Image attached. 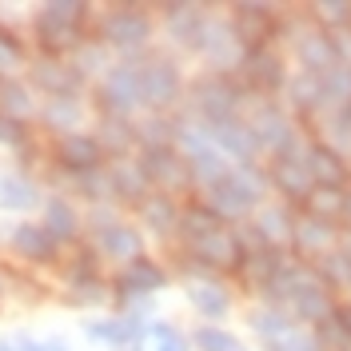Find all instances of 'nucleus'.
Segmentation results:
<instances>
[{"label": "nucleus", "mask_w": 351, "mask_h": 351, "mask_svg": "<svg viewBox=\"0 0 351 351\" xmlns=\"http://www.w3.org/2000/svg\"><path fill=\"white\" fill-rule=\"evenodd\" d=\"M208 192H212V212L216 216H240L247 208H256V199L263 196V180L256 172L240 168V172H228L219 184H212Z\"/></svg>", "instance_id": "nucleus-1"}, {"label": "nucleus", "mask_w": 351, "mask_h": 351, "mask_svg": "<svg viewBox=\"0 0 351 351\" xmlns=\"http://www.w3.org/2000/svg\"><path fill=\"white\" fill-rule=\"evenodd\" d=\"M84 4H44L40 24H36V36L48 52H64L76 44L80 36V21H84Z\"/></svg>", "instance_id": "nucleus-2"}, {"label": "nucleus", "mask_w": 351, "mask_h": 351, "mask_svg": "<svg viewBox=\"0 0 351 351\" xmlns=\"http://www.w3.org/2000/svg\"><path fill=\"white\" fill-rule=\"evenodd\" d=\"M100 100H104L116 116L136 112L140 104H148V92H144V72H140V64H136V60H128V64L116 68L108 80H104V88H100Z\"/></svg>", "instance_id": "nucleus-3"}, {"label": "nucleus", "mask_w": 351, "mask_h": 351, "mask_svg": "<svg viewBox=\"0 0 351 351\" xmlns=\"http://www.w3.org/2000/svg\"><path fill=\"white\" fill-rule=\"evenodd\" d=\"M148 32H152V24L140 8H112L108 21H104V40L116 44V48H128V52L148 40Z\"/></svg>", "instance_id": "nucleus-4"}, {"label": "nucleus", "mask_w": 351, "mask_h": 351, "mask_svg": "<svg viewBox=\"0 0 351 351\" xmlns=\"http://www.w3.org/2000/svg\"><path fill=\"white\" fill-rule=\"evenodd\" d=\"M140 168H144V176H148L152 184H160V188H184V184L192 180L188 160L176 156L172 148H148L144 160H140Z\"/></svg>", "instance_id": "nucleus-5"}, {"label": "nucleus", "mask_w": 351, "mask_h": 351, "mask_svg": "<svg viewBox=\"0 0 351 351\" xmlns=\"http://www.w3.org/2000/svg\"><path fill=\"white\" fill-rule=\"evenodd\" d=\"M140 72H144V92H148L152 108H164V104H172L180 96V72H176V64L152 56V60H140Z\"/></svg>", "instance_id": "nucleus-6"}, {"label": "nucleus", "mask_w": 351, "mask_h": 351, "mask_svg": "<svg viewBox=\"0 0 351 351\" xmlns=\"http://www.w3.org/2000/svg\"><path fill=\"white\" fill-rule=\"evenodd\" d=\"M236 104H240L236 88H232V84H223V80H204V84L196 88V108L204 112V120H208V124L232 120Z\"/></svg>", "instance_id": "nucleus-7"}, {"label": "nucleus", "mask_w": 351, "mask_h": 351, "mask_svg": "<svg viewBox=\"0 0 351 351\" xmlns=\"http://www.w3.org/2000/svg\"><path fill=\"white\" fill-rule=\"evenodd\" d=\"M271 180H276V188H284L287 196H295V199H307L315 192V180L307 172V156H280Z\"/></svg>", "instance_id": "nucleus-8"}, {"label": "nucleus", "mask_w": 351, "mask_h": 351, "mask_svg": "<svg viewBox=\"0 0 351 351\" xmlns=\"http://www.w3.org/2000/svg\"><path fill=\"white\" fill-rule=\"evenodd\" d=\"M164 16H168V32H172L180 44H188V48H204L208 28H204V12H199V8H192V4H172Z\"/></svg>", "instance_id": "nucleus-9"}, {"label": "nucleus", "mask_w": 351, "mask_h": 351, "mask_svg": "<svg viewBox=\"0 0 351 351\" xmlns=\"http://www.w3.org/2000/svg\"><path fill=\"white\" fill-rule=\"evenodd\" d=\"M32 76H36V84H40L44 92H52L56 100H72V96H76V84H80L76 64H60V60H40Z\"/></svg>", "instance_id": "nucleus-10"}, {"label": "nucleus", "mask_w": 351, "mask_h": 351, "mask_svg": "<svg viewBox=\"0 0 351 351\" xmlns=\"http://www.w3.org/2000/svg\"><path fill=\"white\" fill-rule=\"evenodd\" d=\"M212 136H216V144L223 152L240 156V160H252V152H256V136L240 120H219V124H212Z\"/></svg>", "instance_id": "nucleus-11"}, {"label": "nucleus", "mask_w": 351, "mask_h": 351, "mask_svg": "<svg viewBox=\"0 0 351 351\" xmlns=\"http://www.w3.org/2000/svg\"><path fill=\"white\" fill-rule=\"evenodd\" d=\"M247 128H252V136H256V144L280 148V152L291 144V124H287L276 108H263L260 116H256V124H247Z\"/></svg>", "instance_id": "nucleus-12"}, {"label": "nucleus", "mask_w": 351, "mask_h": 351, "mask_svg": "<svg viewBox=\"0 0 351 351\" xmlns=\"http://www.w3.org/2000/svg\"><path fill=\"white\" fill-rule=\"evenodd\" d=\"M60 152H64V164L72 172H92V168L100 164L104 148H100V140H92V136H68Z\"/></svg>", "instance_id": "nucleus-13"}, {"label": "nucleus", "mask_w": 351, "mask_h": 351, "mask_svg": "<svg viewBox=\"0 0 351 351\" xmlns=\"http://www.w3.org/2000/svg\"><path fill=\"white\" fill-rule=\"evenodd\" d=\"M12 247L28 256V260H48L52 256V236L44 232L40 223H21L16 236H12Z\"/></svg>", "instance_id": "nucleus-14"}, {"label": "nucleus", "mask_w": 351, "mask_h": 351, "mask_svg": "<svg viewBox=\"0 0 351 351\" xmlns=\"http://www.w3.org/2000/svg\"><path fill=\"white\" fill-rule=\"evenodd\" d=\"M100 247L120 260H132V256L140 260V236H136V228H124V223H108L100 232Z\"/></svg>", "instance_id": "nucleus-15"}, {"label": "nucleus", "mask_w": 351, "mask_h": 351, "mask_svg": "<svg viewBox=\"0 0 351 351\" xmlns=\"http://www.w3.org/2000/svg\"><path fill=\"white\" fill-rule=\"evenodd\" d=\"M192 247H196L199 260L216 263V267H228V263L236 260V252H240V247H236V240H232L223 228H219V232H212V236H204V240H196Z\"/></svg>", "instance_id": "nucleus-16"}, {"label": "nucleus", "mask_w": 351, "mask_h": 351, "mask_svg": "<svg viewBox=\"0 0 351 351\" xmlns=\"http://www.w3.org/2000/svg\"><path fill=\"white\" fill-rule=\"evenodd\" d=\"M108 184L120 192L124 199H140L144 196V184H148V176H144V168L136 164V160H120L116 168H112Z\"/></svg>", "instance_id": "nucleus-17"}, {"label": "nucleus", "mask_w": 351, "mask_h": 351, "mask_svg": "<svg viewBox=\"0 0 351 351\" xmlns=\"http://www.w3.org/2000/svg\"><path fill=\"white\" fill-rule=\"evenodd\" d=\"M331 223L328 219H319V216H307L295 223V232H291V240L300 243V247H307V252H328V243H331Z\"/></svg>", "instance_id": "nucleus-18"}, {"label": "nucleus", "mask_w": 351, "mask_h": 351, "mask_svg": "<svg viewBox=\"0 0 351 351\" xmlns=\"http://www.w3.org/2000/svg\"><path fill=\"white\" fill-rule=\"evenodd\" d=\"M319 84H324V104H339V108L351 104V68L348 64H335L328 76H319Z\"/></svg>", "instance_id": "nucleus-19"}, {"label": "nucleus", "mask_w": 351, "mask_h": 351, "mask_svg": "<svg viewBox=\"0 0 351 351\" xmlns=\"http://www.w3.org/2000/svg\"><path fill=\"white\" fill-rule=\"evenodd\" d=\"M160 284H164V271L152 260H144V256L132 263L128 276H124V291H156Z\"/></svg>", "instance_id": "nucleus-20"}, {"label": "nucleus", "mask_w": 351, "mask_h": 351, "mask_svg": "<svg viewBox=\"0 0 351 351\" xmlns=\"http://www.w3.org/2000/svg\"><path fill=\"white\" fill-rule=\"evenodd\" d=\"M76 223H80V219H76V212L68 208L64 199H52V204L44 208V232H48V236H72Z\"/></svg>", "instance_id": "nucleus-21"}, {"label": "nucleus", "mask_w": 351, "mask_h": 351, "mask_svg": "<svg viewBox=\"0 0 351 351\" xmlns=\"http://www.w3.org/2000/svg\"><path fill=\"white\" fill-rule=\"evenodd\" d=\"M144 219L152 223V228H176V219H180V212H176V204L168 199V192H160V196L144 199Z\"/></svg>", "instance_id": "nucleus-22"}, {"label": "nucleus", "mask_w": 351, "mask_h": 351, "mask_svg": "<svg viewBox=\"0 0 351 351\" xmlns=\"http://www.w3.org/2000/svg\"><path fill=\"white\" fill-rule=\"evenodd\" d=\"M192 300H196V307L204 315H223L228 311V291L219 284H196L192 287Z\"/></svg>", "instance_id": "nucleus-23"}, {"label": "nucleus", "mask_w": 351, "mask_h": 351, "mask_svg": "<svg viewBox=\"0 0 351 351\" xmlns=\"http://www.w3.org/2000/svg\"><path fill=\"white\" fill-rule=\"evenodd\" d=\"M212 232H219V216L216 212H208V208H192L188 216H184V236L196 243L204 240V236H212Z\"/></svg>", "instance_id": "nucleus-24"}, {"label": "nucleus", "mask_w": 351, "mask_h": 351, "mask_svg": "<svg viewBox=\"0 0 351 351\" xmlns=\"http://www.w3.org/2000/svg\"><path fill=\"white\" fill-rule=\"evenodd\" d=\"M247 76H252V80H256V84L263 88V92H267V88H280V80H284L280 64H276L271 56H260V52H256V56L247 60Z\"/></svg>", "instance_id": "nucleus-25"}, {"label": "nucleus", "mask_w": 351, "mask_h": 351, "mask_svg": "<svg viewBox=\"0 0 351 351\" xmlns=\"http://www.w3.org/2000/svg\"><path fill=\"white\" fill-rule=\"evenodd\" d=\"M0 104H4V112H12V120H16V116H28L32 112V96L21 84H4L0 88Z\"/></svg>", "instance_id": "nucleus-26"}, {"label": "nucleus", "mask_w": 351, "mask_h": 351, "mask_svg": "<svg viewBox=\"0 0 351 351\" xmlns=\"http://www.w3.org/2000/svg\"><path fill=\"white\" fill-rule=\"evenodd\" d=\"M32 199H36V192L28 188V180H4V192H0L4 208H28Z\"/></svg>", "instance_id": "nucleus-27"}, {"label": "nucleus", "mask_w": 351, "mask_h": 351, "mask_svg": "<svg viewBox=\"0 0 351 351\" xmlns=\"http://www.w3.org/2000/svg\"><path fill=\"white\" fill-rule=\"evenodd\" d=\"M196 339H199L204 351H240V343H236L232 335H223V331H216V328H204Z\"/></svg>", "instance_id": "nucleus-28"}, {"label": "nucleus", "mask_w": 351, "mask_h": 351, "mask_svg": "<svg viewBox=\"0 0 351 351\" xmlns=\"http://www.w3.org/2000/svg\"><path fill=\"white\" fill-rule=\"evenodd\" d=\"M152 351H184L180 331L168 328V324H156V328H152Z\"/></svg>", "instance_id": "nucleus-29"}, {"label": "nucleus", "mask_w": 351, "mask_h": 351, "mask_svg": "<svg viewBox=\"0 0 351 351\" xmlns=\"http://www.w3.org/2000/svg\"><path fill=\"white\" fill-rule=\"evenodd\" d=\"M44 116H48V120H56V128H68V124H76V116H80V112H76L72 100H56V104H48V108H44Z\"/></svg>", "instance_id": "nucleus-30"}, {"label": "nucleus", "mask_w": 351, "mask_h": 351, "mask_svg": "<svg viewBox=\"0 0 351 351\" xmlns=\"http://www.w3.org/2000/svg\"><path fill=\"white\" fill-rule=\"evenodd\" d=\"M21 64V48H16V40L0 28V68H16Z\"/></svg>", "instance_id": "nucleus-31"}, {"label": "nucleus", "mask_w": 351, "mask_h": 351, "mask_svg": "<svg viewBox=\"0 0 351 351\" xmlns=\"http://www.w3.org/2000/svg\"><path fill=\"white\" fill-rule=\"evenodd\" d=\"M0 140H4V144H21L24 140V128L12 116H0Z\"/></svg>", "instance_id": "nucleus-32"}, {"label": "nucleus", "mask_w": 351, "mask_h": 351, "mask_svg": "<svg viewBox=\"0 0 351 351\" xmlns=\"http://www.w3.org/2000/svg\"><path fill=\"white\" fill-rule=\"evenodd\" d=\"M315 12L328 16V21H351V4H319Z\"/></svg>", "instance_id": "nucleus-33"}, {"label": "nucleus", "mask_w": 351, "mask_h": 351, "mask_svg": "<svg viewBox=\"0 0 351 351\" xmlns=\"http://www.w3.org/2000/svg\"><path fill=\"white\" fill-rule=\"evenodd\" d=\"M335 324L343 331V339H351V307H339V311H335Z\"/></svg>", "instance_id": "nucleus-34"}, {"label": "nucleus", "mask_w": 351, "mask_h": 351, "mask_svg": "<svg viewBox=\"0 0 351 351\" xmlns=\"http://www.w3.org/2000/svg\"><path fill=\"white\" fill-rule=\"evenodd\" d=\"M343 256H348V260H351V232H348V252H343Z\"/></svg>", "instance_id": "nucleus-35"}]
</instances>
